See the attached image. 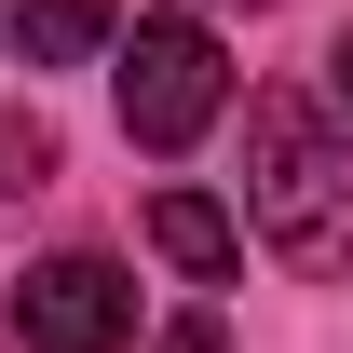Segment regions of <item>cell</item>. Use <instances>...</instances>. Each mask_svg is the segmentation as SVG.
Segmentation results:
<instances>
[{
    "mask_svg": "<svg viewBox=\"0 0 353 353\" xmlns=\"http://www.w3.org/2000/svg\"><path fill=\"white\" fill-rule=\"evenodd\" d=\"M245 218L285 272H353V136L312 95L245 109Z\"/></svg>",
    "mask_w": 353,
    "mask_h": 353,
    "instance_id": "1",
    "label": "cell"
},
{
    "mask_svg": "<svg viewBox=\"0 0 353 353\" xmlns=\"http://www.w3.org/2000/svg\"><path fill=\"white\" fill-rule=\"evenodd\" d=\"M218 109H231V54H218V28L150 14V28L123 41V136H136V150H190Z\"/></svg>",
    "mask_w": 353,
    "mask_h": 353,
    "instance_id": "2",
    "label": "cell"
},
{
    "mask_svg": "<svg viewBox=\"0 0 353 353\" xmlns=\"http://www.w3.org/2000/svg\"><path fill=\"white\" fill-rule=\"evenodd\" d=\"M14 340L28 353H123L136 340V285L68 245V259H41L28 285H14Z\"/></svg>",
    "mask_w": 353,
    "mask_h": 353,
    "instance_id": "3",
    "label": "cell"
},
{
    "mask_svg": "<svg viewBox=\"0 0 353 353\" xmlns=\"http://www.w3.org/2000/svg\"><path fill=\"white\" fill-rule=\"evenodd\" d=\"M150 245H163L190 285H231V272H245V218L204 204V190H163V204H150Z\"/></svg>",
    "mask_w": 353,
    "mask_h": 353,
    "instance_id": "4",
    "label": "cell"
},
{
    "mask_svg": "<svg viewBox=\"0 0 353 353\" xmlns=\"http://www.w3.org/2000/svg\"><path fill=\"white\" fill-rule=\"evenodd\" d=\"M109 41V0H14V68H82Z\"/></svg>",
    "mask_w": 353,
    "mask_h": 353,
    "instance_id": "5",
    "label": "cell"
},
{
    "mask_svg": "<svg viewBox=\"0 0 353 353\" xmlns=\"http://www.w3.org/2000/svg\"><path fill=\"white\" fill-rule=\"evenodd\" d=\"M28 176H54V136L41 123H0V190H28Z\"/></svg>",
    "mask_w": 353,
    "mask_h": 353,
    "instance_id": "6",
    "label": "cell"
},
{
    "mask_svg": "<svg viewBox=\"0 0 353 353\" xmlns=\"http://www.w3.org/2000/svg\"><path fill=\"white\" fill-rule=\"evenodd\" d=\"M163 353H231V326H218V312H176V326H163Z\"/></svg>",
    "mask_w": 353,
    "mask_h": 353,
    "instance_id": "7",
    "label": "cell"
},
{
    "mask_svg": "<svg viewBox=\"0 0 353 353\" xmlns=\"http://www.w3.org/2000/svg\"><path fill=\"white\" fill-rule=\"evenodd\" d=\"M326 95H340V109H353V28H340V41H326Z\"/></svg>",
    "mask_w": 353,
    "mask_h": 353,
    "instance_id": "8",
    "label": "cell"
}]
</instances>
